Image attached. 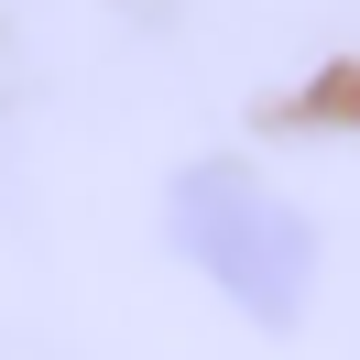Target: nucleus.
<instances>
[{
  "label": "nucleus",
  "instance_id": "1",
  "mask_svg": "<svg viewBox=\"0 0 360 360\" xmlns=\"http://www.w3.org/2000/svg\"><path fill=\"white\" fill-rule=\"evenodd\" d=\"M164 240H175V262L197 273L219 306H240L251 328H295V316L316 306V219L262 164H229V153L186 164V175L164 186Z\"/></svg>",
  "mask_w": 360,
  "mask_h": 360
}]
</instances>
